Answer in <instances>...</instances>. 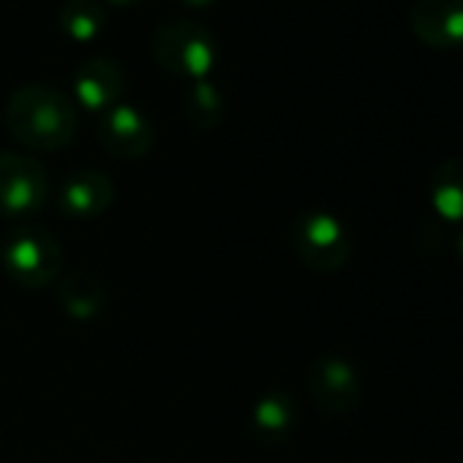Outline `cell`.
<instances>
[{"instance_id":"cell-1","label":"cell","mask_w":463,"mask_h":463,"mask_svg":"<svg viewBox=\"0 0 463 463\" xmlns=\"http://www.w3.org/2000/svg\"><path fill=\"white\" fill-rule=\"evenodd\" d=\"M4 120L20 145L36 153H58L74 139L80 112L69 93L33 82L9 96Z\"/></svg>"},{"instance_id":"cell-2","label":"cell","mask_w":463,"mask_h":463,"mask_svg":"<svg viewBox=\"0 0 463 463\" xmlns=\"http://www.w3.org/2000/svg\"><path fill=\"white\" fill-rule=\"evenodd\" d=\"M0 265L6 276L25 289H44L61 279L63 249L42 223H14L0 243Z\"/></svg>"},{"instance_id":"cell-3","label":"cell","mask_w":463,"mask_h":463,"mask_svg":"<svg viewBox=\"0 0 463 463\" xmlns=\"http://www.w3.org/2000/svg\"><path fill=\"white\" fill-rule=\"evenodd\" d=\"M153 61L172 77L180 80H207L218 63V42L207 25L199 20H172L164 23L150 42Z\"/></svg>"},{"instance_id":"cell-4","label":"cell","mask_w":463,"mask_h":463,"mask_svg":"<svg viewBox=\"0 0 463 463\" xmlns=\"http://www.w3.org/2000/svg\"><path fill=\"white\" fill-rule=\"evenodd\" d=\"M292 249L308 270L322 276L344 270L352 257V241L344 223L325 210H308L295 218Z\"/></svg>"},{"instance_id":"cell-5","label":"cell","mask_w":463,"mask_h":463,"mask_svg":"<svg viewBox=\"0 0 463 463\" xmlns=\"http://www.w3.org/2000/svg\"><path fill=\"white\" fill-rule=\"evenodd\" d=\"M50 196L44 164L23 153H0V218L20 221L39 213Z\"/></svg>"},{"instance_id":"cell-6","label":"cell","mask_w":463,"mask_h":463,"mask_svg":"<svg viewBox=\"0 0 463 463\" xmlns=\"http://www.w3.org/2000/svg\"><path fill=\"white\" fill-rule=\"evenodd\" d=\"M99 145L115 158H145L156 145V128L145 112L128 104H115L96 120Z\"/></svg>"},{"instance_id":"cell-7","label":"cell","mask_w":463,"mask_h":463,"mask_svg":"<svg viewBox=\"0 0 463 463\" xmlns=\"http://www.w3.org/2000/svg\"><path fill=\"white\" fill-rule=\"evenodd\" d=\"M308 392L322 411L341 417V414H349L360 403L363 384L349 360L325 354V357H317L308 368Z\"/></svg>"},{"instance_id":"cell-8","label":"cell","mask_w":463,"mask_h":463,"mask_svg":"<svg viewBox=\"0 0 463 463\" xmlns=\"http://www.w3.org/2000/svg\"><path fill=\"white\" fill-rule=\"evenodd\" d=\"M74 99L90 109V112H107L115 104H120V96L126 90V74L123 66L107 55H93L82 61L71 77Z\"/></svg>"},{"instance_id":"cell-9","label":"cell","mask_w":463,"mask_h":463,"mask_svg":"<svg viewBox=\"0 0 463 463\" xmlns=\"http://www.w3.org/2000/svg\"><path fill=\"white\" fill-rule=\"evenodd\" d=\"M409 25L428 47H458L463 44V0H417Z\"/></svg>"},{"instance_id":"cell-10","label":"cell","mask_w":463,"mask_h":463,"mask_svg":"<svg viewBox=\"0 0 463 463\" xmlns=\"http://www.w3.org/2000/svg\"><path fill=\"white\" fill-rule=\"evenodd\" d=\"M115 202V185L112 180L99 169H80L74 172L58 196V207L63 215L74 221H93L109 210Z\"/></svg>"},{"instance_id":"cell-11","label":"cell","mask_w":463,"mask_h":463,"mask_svg":"<svg viewBox=\"0 0 463 463\" xmlns=\"http://www.w3.org/2000/svg\"><path fill=\"white\" fill-rule=\"evenodd\" d=\"M298 425V406L289 392H265L251 411V430L268 447H281L292 439Z\"/></svg>"},{"instance_id":"cell-12","label":"cell","mask_w":463,"mask_h":463,"mask_svg":"<svg viewBox=\"0 0 463 463\" xmlns=\"http://www.w3.org/2000/svg\"><path fill=\"white\" fill-rule=\"evenodd\" d=\"M58 303L61 308L80 322H88L93 317H99L107 308V287L99 276L88 273V270H71L69 276H63L58 281Z\"/></svg>"},{"instance_id":"cell-13","label":"cell","mask_w":463,"mask_h":463,"mask_svg":"<svg viewBox=\"0 0 463 463\" xmlns=\"http://www.w3.org/2000/svg\"><path fill=\"white\" fill-rule=\"evenodd\" d=\"M428 196L439 218L463 223V158H444L433 169Z\"/></svg>"},{"instance_id":"cell-14","label":"cell","mask_w":463,"mask_h":463,"mask_svg":"<svg viewBox=\"0 0 463 463\" xmlns=\"http://www.w3.org/2000/svg\"><path fill=\"white\" fill-rule=\"evenodd\" d=\"M58 25L69 39L88 44L107 28V9L99 0H66L58 12Z\"/></svg>"},{"instance_id":"cell-15","label":"cell","mask_w":463,"mask_h":463,"mask_svg":"<svg viewBox=\"0 0 463 463\" xmlns=\"http://www.w3.org/2000/svg\"><path fill=\"white\" fill-rule=\"evenodd\" d=\"M183 115L194 128H202V131L215 128L223 120V96H221V90L207 80L191 82V88L183 96Z\"/></svg>"},{"instance_id":"cell-16","label":"cell","mask_w":463,"mask_h":463,"mask_svg":"<svg viewBox=\"0 0 463 463\" xmlns=\"http://www.w3.org/2000/svg\"><path fill=\"white\" fill-rule=\"evenodd\" d=\"M180 4L188 6V9H204V6L215 4V0H180Z\"/></svg>"},{"instance_id":"cell-17","label":"cell","mask_w":463,"mask_h":463,"mask_svg":"<svg viewBox=\"0 0 463 463\" xmlns=\"http://www.w3.org/2000/svg\"><path fill=\"white\" fill-rule=\"evenodd\" d=\"M112 4H115L118 9H131V6H139V4H145V0H112Z\"/></svg>"},{"instance_id":"cell-18","label":"cell","mask_w":463,"mask_h":463,"mask_svg":"<svg viewBox=\"0 0 463 463\" xmlns=\"http://www.w3.org/2000/svg\"><path fill=\"white\" fill-rule=\"evenodd\" d=\"M458 254H460V262H463V235H460V241H458Z\"/></svg>"}]
</instances>
